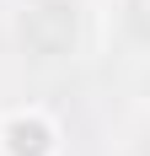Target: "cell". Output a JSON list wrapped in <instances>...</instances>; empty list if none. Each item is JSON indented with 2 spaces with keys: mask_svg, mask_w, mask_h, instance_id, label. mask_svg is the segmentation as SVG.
I'll return each instance as SVG.
<instances>
[{
  "mask_svg": "<svg viewBox=\"0 0 150 156\" xmlns=\"http://www.w3.org/2000/svg\"><path fill=\"white\" fill-rule=\"evenodd\" d=\"M75 27H80V11L75 0H27L22 16H16V32H22V48L32 59H59L75 48Z\"/></svg>",
  "mask_w": 150,
  "mask_h": 156,
  "instance_id": "6da1fadb",
  "label": "cell"
},
{
  "mask_svg": "<svg viewBox=\"0 0 150 156\" xmlns=\"http://www.w3.org/2000/svg\"><path fill=\"white\" fill-rule=\"evenodd\" d=\"M129 156H150V119L134 129V135H129Z\"/></svg>",
  "mask_w": 150,
  "mask_h": 156,
  "instance_id": "7a4b0ae2",
  "label": "cell"
}]
</instances>
